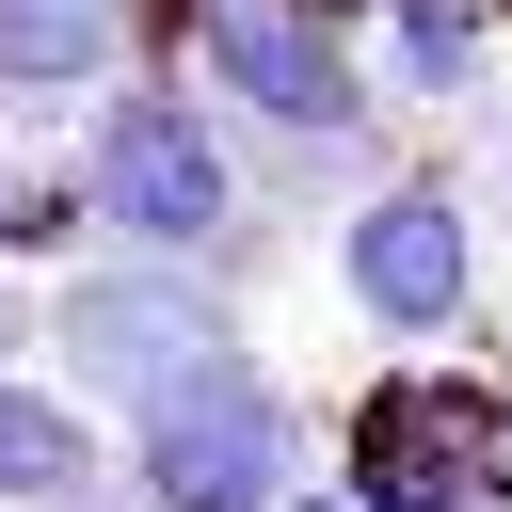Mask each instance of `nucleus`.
<instances>
[{
  "mask_svg": "<svg viewBox=\"0 0 512 512\" xmlns=\"http://www.w3.org/2000/svg\"><path fill=\"white\" fill-rule=\"evenodd\" d=\"M32 304H48V288H32L16 256H0V368H32Z\"/></svg>",
  "mask_w": 512,
  "mask_h": 512,
  "instance_id": "9d476101",
  "label": "nucleus"
},
{
  "mask_svg": "<svg viewBox=\"0 0 512 512\" xmlns=\"http://www.w3.org/2000/svg\"><path fill=\"white\" fill-rule=\"evenodd\" d=\"M0 512H96V400L0 368Z\"/></svg>",
  "mask_w": 512,
  "mask_h": 512,
  "instance_id": "423d86ee",
  "label": "nucleus"
},
{
  "mask_svg": "<svg viewBox=\"0 0 512 512\" xmlns=\"http://www.w3.org/2000/svg\"><path fill=\"white\" fill-rule=\"evenodd\" d=\"M384 80L400 96H464L480 80V16L464 0H384Z\"/></svg>",
  "mask_w": 512,
  "mask_h": 512,
  "instance_id": "6e6552de",
  "label": "nucleus"
},
{
  "mask_svg": "<svg viewBox=\"0 0 512 512\" xmlns=\"http://www.w3.org/2000/svg\"><path fill=\"white\" fill-rule=\"evenodd\" d=\"M192 80H208L224 112L288 128V144H336V128L368 112V80H352V48H336L320 0H192Z\"/></svg>",
  "mask_w": 512,
  "mask_h": 512,
  "instance_id": "20e7f679",
  "label": "nucleus"
},
{
  "mask_svg": "<svg viewBox=\"0 0 512 512\" xmlns=\"http://www.w3.org/2000/svg\"><path fill=\"white\" fill-rule=\"evenodd\" d=\"M64 224H80V192H64V176H32V160H0V256H48Z\"/></svg>",
  "mask_w": 512,
  "mask_h": 512,
  "instance_id": "1a4fd4ad",
  "label": "nucleus"
},
{
  "mask_svg": "<svg viewBox=\"0 0 512 512\" xmlns=\"http://www.w3.org/2000/svg\"><path fill=\"white\" fill-rule=\"evenodd\" d=\"M272 512H352V496H304V480H288V496H272Z\"/></svg>",
  "mask_w": 512,
  "mask_h": 512,
  "instance_id": "9b49d317",
  "label": "nucleus"
},
{
  "mask_svg": "<svg viewBox=\"0 0 512 512\" xmlns=\"http://www.w3.org/2000/svg\"><path fill=\"white\" fill-rule=\"evenodd\" d=\"M336 288H352V320H368V336H448V320L480 304V256H464V208H448L432 176L368 192V208L336 224Z\"/></svg>",
  "mask_w": 512,
  "mask_h": 512,
  "instance_id": "39448f33",
  "label": "nucleus"
},
{
  "mask_svg": "<svg viewBox=\"0 0 512 512\" xmlns=\"http://www.w3.org/2000/svg\"><path fill=\"white\" fill-rule=\"evenodd\" d=\"M64 192H80V224L112 256H208L224 272V240H240V160H224V112L192 80H128L112 64L96 112H80Z\"/></svg>",
  "mask_w": 512,
  "mask_h": 512,
  "instance_id": "f257e3e1",
  "label": "nucleus"
},
{
  "mask_svg": "<svg viewBox=\"0 0 512 512\" xmlns=\"http://www.w3.org/2000/svg\"><path fill=\"white\" fill-rule=\"evenodd\" d=\"M208 336H240L224 288H208V256H80V272L32 304V352H48L64 400H144V384H160L176 352H208Z\"/></svg>",
  "mask_w": 512,
  "mask_h": 512,
  "instance_id": "7ed1b4c3",
  "label": "nucleus"
},
{
  "mask_svg": "<svg viewBox=\"0 0 512 512\" xmlns=\"http://www.w3.org/2000/svg\"><path fill=\"white\" fill-rule=\"evenodd\" d=\"M128 416V496L144 512H272L288 496V384L240 352V336H208V352H176L144 400H112Z\"/></svg>",
  "mask_w": 512,
  "mask_h": 512,
  "instance_id": "f03ea898",
  "label": "nucleus"
},
{
  "mask_svg": "<svg viewBox=\"0 0 512 512\" xmlns=\"http://www.w3.org/2000/svg\"><path fill=\"white\" fill-rule=\"evenodd\" d=\"M128 64V0H0V96H96Z\"/></svg>",
  "mask_w": 512,
  "mask_h": 512,
  "instance_id": "0eeeda50",
  "label": "nucleus"
}]
</instances>
